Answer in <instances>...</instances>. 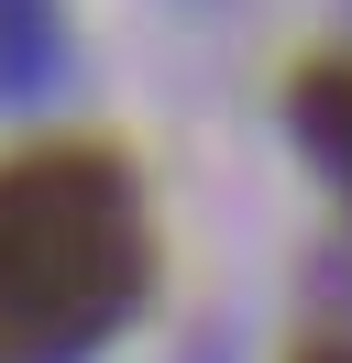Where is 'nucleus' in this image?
<instances>
[{
  "mask_svg": "<svg viewBox=\"0 0 352 363\" xmlns=\"http://www.w3.org/2000/svg\"><path fill=\"white\" fill-rule=\"evenodd\" d=\"M319 363H352V352H319Z\"/></svg>",
  "mask_w": 352,
  "mask_h": 363,
  "instance_id": "20e7f679",
  "label": "nucleus"
},
{
  "mask_svg": "<svg viewBox=\"0 0 352 363\" xmlns=\"http://www.w3.org/2000/svg\"><path fill=\"white\" fill-rule=\"evenodd\" d=\"M286 121H297L308 165H319V177L352 199V55H319V67H297V89H286Z\"/></svg>",
  "mask_w": 352,
  "mask_h": 363,
  "instance_id": "f03ea898",
  "label": "nucleus"
},
{
  "mask_svg": "<svg viewBox=\"0 0 352 363\" xmlns=\"http://www.w3.org/2000/svg\"><path fill=\"white\" fill-rule=\"evenodd\" d=\"M55 0H0V99H33L55 77Z\"/></svg>",
  "mask_w": 352,
  "mask_h": 363,
  "instance_id": "7ed1b4c3",
  "label": "nucleus"
},
{
  "mask_svg": "<svg viewBox=\"0 0 352 363\" xmlns=\"http://www.w3.org/2000/svg\"><path fill=\"white\" fill-rule=\"evenodd\" d=\"M154 286V220L110 143L0 155V363H88Z\"/></svg>",
  "mask_w": 352,
  "mask_h": 363,
  "instance_id": "f257e3e1",
  "label": "nucleus"
}]
</instances>
